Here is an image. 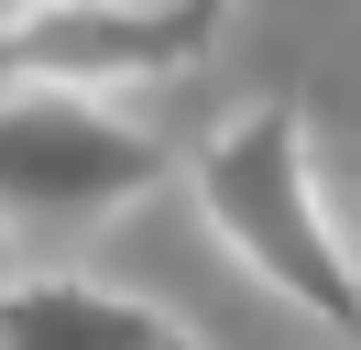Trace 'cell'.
Wrapping results in <instances>:
<instances>
[{
  "label": "cell",
  "instance_id": "2",
  "mask_svg": "<svg viewBox=\"0 0 361 350\" xmlns=\"http://www.w3.org/2000/svg\"><path fill=\"white\" fill-rule=\"evenodd\" d=\"M164 175V143L121 121V99L66 88H0V230H99L142 208Z\"/></svg>",
  "mask_w": 361,
  "mask_h": 350
},
{
  "label": "cell",
  "instance_id": "4",
  "mask_svg": "<svg viewBox=\"0 0 361 350\" xmlns=\"http://www.w3.org/2000/svg\"><path fill=\"white\" fill-rule=\"evenodd\" d=\"M0 350H186L176 318L88 274H0Z\"/></svg>",
  "mask_w": 361,
  "mask_h": 350
},
{
  "label": "cell",
  "instance_id": "6",
  "mask_svg": "<svg viewBox=\"0 0 361 350\" xmlns=\"http://www.w3.org/2000/svg\"><path fill=\"white\" fill-rule=\"evenodd\" d=\"M11 11H23V0H0V22H11Z\"/></svg>",
  "mask_w": 361,
  "mask_h": 350
},
{
  "label": "cell",
  "instance_id": "1",
  "mask_svg": "<svg viewBox=\"0 0 361 350\" xmlns=\"http://www.w3.org/2000/svg\"><path fill=\"white\" fill-rule=\"evenodd\" d=\"M197 219L230 241V262H252V284H274L285 306H307L317 328L361 339V241L317 197L307 121L285 99H252L208 131L197 153Z\"/></svg>",
  "mask_w": 361,
  "mask_h": 350
},
{
  "label": "cell",
  "instance_id": "3",
  "mask_svg": "<svg viewBox=\"0 0 361 350\" xmlns=\"http://www.w3.org/2000/svg\"><path fill=\"white\" fill-rule=\"evenodd\" d=\"M219 11H88V0H23L0 22V88H66V99H110V88L186 77L208 55Z\"/></svg>",
  "mask_w": 361,
  "mask_h": 350
},
{
  "label": "cell",
  "instance_id": "5",
  "mask_svg": "<svg viewBox=\"0 0 361 350\" xmlns=\"http://www.w3.org/2000/svg\"><path fill=\"white\" fill-rule=\"evenodd\" d=\"M88 11H219V0H88Z\"/></svg>",
  "mask_w": 361,
  "mask_h": 350
}]
</instances>
